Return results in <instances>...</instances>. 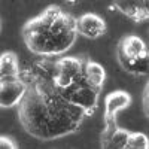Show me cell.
Here are the masks:
<instances>
[{
    "instance_id": "1",
    "label": "cell",
    "mask_w": 149,
    "mask_h": 149,
    "mask_svg": "<svg viewBox=\"0 0 149 149\" xmlns=\"http://www.w3.org/2000/svg\"><path fill=\"white\" fill-rule=\"evenodd\" d=\"M52 63L40 61L21 70L27 91L18 104V118L27 134L39 140H55L78 131L86 112L70 103L51 82Z\"/></svg>"
},
{
    "instance_id": "2",
    "label": "cell",
    "mask_w": 149,
    "mask_h": 149,
    "mask_svg": "<svg viewBox=\"0 0 149 149\" xmlns=\"http://www.w3.org/2000/svg\"><path fill=\"white\" fill-rule=\"evenodd\" d=\"M27 49L43 58L66 54L78 39L76 18L60 6H49L21 29Z\"/></svg>"
},
{
    "instance_id": "3",
    "label": "cell",
    "mask_w": 149,
    "mask_h": 149,
    "mask_svg": "<svg viewBox=\"0 0 149 149\" xmlns=\"http://www.w3.org/2000/svg\"><path fill=\"white\" fill-rule=\"evenodd\" d=\"M116 60L121 67L136 76H145L149 69V51L146 42L137 34H127L118 42Z\"/></svg>"
},
{
    "instance_id": "4",
    "label": "cell",
    "mask_w": 149,
    "mask_h": 149,
    "mask_svg": "<svg viewBox=\"0 0 149 149\" xmlns=\"http://www.w3.org/2000/svg\"><path fill=\"white\" fill-rule=\"evenodd\" d=\"M26 91H27V82L21 76L2 79L0 81V107L9 109L18 106Z\"/></svg>"
},
{
    "instance_id": "5",
    "label": "cell",
    "mask_w": 149,
    "mask_h": 149,
    "mask_svg": "<svg viewBox=\"0 0 149 149\" xmlns=\"http://www.w3.org/2000/svg\"><path fill=\"white\" fill-rule=\"evenodd\" d=\"M76 30L78 34L86 37V39H98L106 33L107 26L100 15L94 14V12H86L76 18Z\"/></svg>"
},
{
    "instance_id": "6",
    "label": "cell",
    "mask_w": 149,
    "mask_h": 149,
    "mask_svg": "<svg viewBox=\"0 0 149 149\" xmlns=\"http://www.w3.org/2000/svg\"><path fill=\"white\" fill-rule=\"evenodd\" d=\"M131 104V95L124 90H115L104 97V122H116V115Z\"/></svg>"
},
{
    "instance_id": "7",
    "label": "cell",
    "mask_w": 149,
    "mask_h": 149,
    "mask_svg": "<svg viewBox=\"0 0 149 149\" xmlns=\"http://www.w3.org/2000/svg\"><path fill=\"white\" fill-rule=\"evenodd\" d=\"M113 6L136 22H143L149 18V0H113Z\"/></svg>"
},
{
    "instance_id": "8",
    "label": "cell",
    "mask_w": 149,
    "mask_h": 149,
    "mask_svg": "<svg viewBox=\"0 0 149 149\" xmlns=\"http://www.w3.org/2000/svg\"><path fill=\"white\" fill-rule=\"evenodd\" d=\"M84 78L88 82V85H91L94 90H97L98 93H102L104 82H106V72L104 67L97 63V61H93L90 58L84 60Z\"/></svg>"
},
{
    "instance_id": "9",
    "label": "cell",
    "mask_w": 149,
    "mask_h": 149,
    "mask_svg": "<svg viewBox=\"0 0 149 149\" xmlns=\"http://www.w3.org/2000/svg\"><path fill=\"white\" fill-rule=\"evenodd\" d=\"M21 76V66L18 55L14 51H5L0 54V81Z\"/></svg>"
},
{
    "instance_id": "10",
    "label": "cell",
    "mask_w": 149,
    "mask_h": 149,
    "mask_svg": "<svg viewBox=\"0 0 149 149\" xmlns=\"http://www.w3.org/2000/svg\"><path fill=\"white\" fill-rule=\"evenodd\" d=\"M128 133L127 130L116 127L109 137L102 142V148H110V149H125L127 139H128Z\"/></svg>"
},
{
    "instance_id": "11",
    "label": "cell",
    "mask_w": 149,
    "mask_h": 149,
    "mask_svg": "<svg viewBox=\"0 0 149 149\" xmlns=\"http://www.w3.org/2000/svg\"><path fill=\"white\" fill-rule=\"evenodd\" d=\"M149 148V140L148 136L143 133H128V139H127V145L125 149H148Z\"/></svg>"
},
{
    "instance_id": "12",
    "label": "cell",
    "mask_w": 149,
    "mask_h": 149,
    "mask_svg": "<svg viewBox=\"0 0 149 149\" xmlns=\"http://www.w3.org/2000/svg\"><path fill=\"white\" fill-rule=\"evenodd\" d=\"M0 149H18V143L9 136H0Z\"/></svg>"
},
{
    "instance_id": "13",
    "label": "cell",
    "mask_w": 149,
    "mask_h": 149,
    "mask_svg": "<svg viewBox=\"0 0 149 149\" xmlns=\"http://www.w3.org/2000/svg\"><path fill=\"white\" fill-rule=\"evenodd\" d=\"M148 97H149V85L146 84V85H145V90H143V113H145L146 118H148V115H149V110H148V107H149V100H148Z\"/></svg>"
},
{
    "instance_id": "14",
    "label": "cell",
    "mask_w": 149,
    "mask_h": 149,
    "mask_svg": "<svg viewBox=\"0 0 149 149\" xmlns=\"http://www.w3.org/2000/svg\"><path fill=\"white\" fill-rule=\"evenodd\" d=\"M0 31H2V19H0Z\"/></svg>"
}]
</instances>
